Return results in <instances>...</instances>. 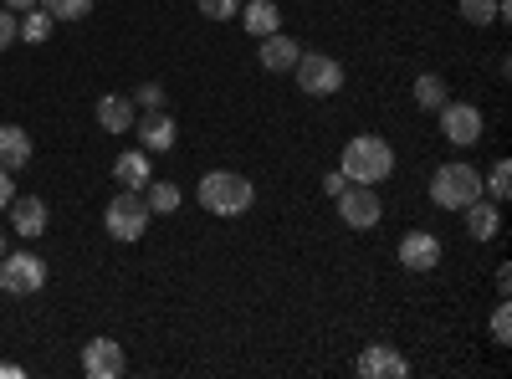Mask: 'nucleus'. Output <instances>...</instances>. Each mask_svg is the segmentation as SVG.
Returning <instances> with one entry per match:
<instances>
[{"mask_svg": "<svg viewBox=\"0 0 512 379\" xmlns=\"http://www.w3.org/2000/svg\"><path fill=\"white\" fill-rule=\"evenodd\" d=\"M128 98H134V108H144V113L164 108V88H159V82H144V88H134Z\"/></svg>", "mask_w": 512, "mask_h": 379, "instance_id": "28", "label": "nucleus"}, {"mask_svg": "<svg viewBox=\"0 0 512 379\" xmlns=\"http://www.w3.org/2000/svg\"><path fill=\"white\" fill-rule=\"evenodd\" d=\"M52 31H57V21L47 16V11H41V6H31V11H21V41H26V47H41V41H52Z\"/></svg>", "mask_w": 512, "mask_h": 379, "instance_id": "22", "label": "nucleus"}, {"mask_svg": "<svg viewBox=\"0 0 512 379\" xmlns=\"http://www.w3.org/2000/svg\"><path fill=\"white\" fill-rule=\"evenodd\" d=\"M0 257H6V231H0Z\"/></svg>", "mask_w": 512, "mask_h": 379, "instance_id": "35", "label": "nucleus"}, {"mask_svg": "<svg viewBox=\"0 0 512 379\" xmlns=\"http://www.w3.org/2000/svg\"><path fill=\"white\" fill-rule=\"evenodd\" d=\"M446 98H451V93H446V77H441V72H420V77H415V108L436 113Z\"/></svg>", "mask_w": 512, "mask_h": 379, "instance_id": "21", "label": "nucleus"}, {"mask_svg": "<svg viewBox=\"0 0 512 379\" xmlns=\"http://www.w3.org/2000/svg\"><path fill=\"white\" fill-rule=\"evenodd\" d=\"M482 190H487L497 205L512 195V159H497V164H492V170H487V180H482Z\"/></svg>", "mask_w": 512, "mask_h": 379, "instance_id": "24", "label": "nucleus"}, {"mask_svg": "<svg viewBox=\"0 0 512 379\" xmlns=\"http://www.w3.org/2000/svg\"><path fill=\"white\" fill-rule=\"evenodd\" d=\"M21 164H31V134L21 123H0V170L16 175Z\"/></svg>", "mask_w": 512, "mask_h": 379, "instance_id": "18", "label": "nucleus"}, {"mask_svg": "<svg viewBox=\"0 0 512 379\" xmlns=\"http://www.w3.org/2000/svg\"><path fill=\"white\" fill-rule=\"evenodd\" d=\"M297 57H303V47H297L292 36H282V31L262 36V52H256V62H262L267 72H292V67H297Z\"/></svg>", "mask_w": 512, "mask_h": 379, "instance_id": "16", "label": "nucleus"}, {"mask_svg": "<svg viewBox=\"0 0 512 379\" xmlns=\"http://www.w3.org/2000/svg\"><path fill=\"white\" fill-rule=\"evenodd\" d=\"M354 374H364V379H405L410 374V359L395 344H369V349H359Z\"/></svg>", "mask_w": 512, "mask_h": 379, "instance_id": "10", "label": "nucleus"}, {"mask_svg": "<svg viewBox=\"0 0 512 379\" xmlns=\"http://www.w3.org/2000/svg\"><path fill=\"white\" fill-rule=\"evenodd\" d=\"M149 221H154V210H149L144 190H118L103 210V226H108L113 241H144Z\"/></svg>", "mask_w": 512, "mask_h": 379, "instance_id": "4", "label": "nucleus"}, {"mask_svg": "<svg viewBox=\"0 0 512 379\" xmlns=\"http://www.w3.org/2000/svg\"><path fill=\"white\" fill-rule=\"evenodd\" d=\"M456 11H461L466 26H492L497 21V0H461Z\"/></svg>", "mask_w": 512, "mask_h": 379, "instance_id": "25", "label": "nucleus"}, {"mask_svg": "<svg viewBox=\"0 0 512 379\" xmlns=\"http://www.w3.org/2000/svg\"><path fill=\"white\" fill-rule=\"evenodd\" d=\"M492 344H502V349L512 344V308H507V298L492 308Z\"/></svg>", "mask_w": 512, "mask_h": 379, "instance_id": "26", "label": "nucleus"}, {"mask_svg": "<svg viewBox=\"0 0 512 379\" xmlns=\"http://www.w3.org/2000/svg\"><path fill=\"white\" fill-rule=\"evenodd\" d=\"M21 374H26L21 364H0V379H21Z\"/></svg>", "mask_w": 512, "mask_h": 379, "instance_id": "34", "label": "nucleus"}, {"mask_svg": "<svg viewBox=\"0 0 512 379\" xmlns=\"http://www.w3.org/2000/svg\"><path fill=\"white\" fill-rule=\"evenodd\" d=\"M338 170L349 175V185H379V180L395 175V149L379 134H359V139L344 144V154H338Z\"/></svg>", "mask_w": 512, "mask_h": 379, "instance_id": "1", "label": "nucleus"}, {"mask_svg": "<svg viewBox=\"0 0 512 379\" xmlns=\"http://www.w3.org/2000/svg\"><path fill=\"white\" fill-rule=\"evenodd\" d=\"M134 118H139V108H134V98H123V93H103L98 98V129L103 134H128L134 129Z\"/></svg>", "mask_w": 512, "mask_h": 379, "instance_id": "13", "label": "nucleus"}, {"mask_svg": "<svg viewBox=\"0 0 512 379\" xmlns=\"http://www.w3.org/2000/svg\"><path fill=\"white\" fill-rule=\"evenodd\" d=\"M6 210H11V226H16V236H26V241H36L41 231L52 226V221H47V200H36V195H16Z\"/></svg>", "mask_w": 512, "mask_h": 379, "instance_id": "14", "label": "nucleus"}, {"mask_svg": "<svg viewBox=\"0 0 512 379\" xmlns=\"http://www.w3.org/2000/svg\"><path fill=\"white\" fill-rule=\"evenodd\" d=\"M461 216H466V236H472V241H492L497 231H502V210H497V200H472V205H466L461 210Z\"/></svg>", "mask_w": 512, "mask_h": 379, "instance_id": "17", "label": "nucleus"}, {"mask_svg": "<svg viewBox=\"0 0 512 379\" xmlns=\"http://www.w3.org/2000/svg\"><path fill=\"white\" fill-rule=\"evenodd\" d=\"M16 31H21V16L0 6V52H6V47H16V41H21Z\"/></svg>", "mask_w": 512, "mask_h": 379, "instance_id": "29", "label": "nucleus"}, {"mask_svg": "<svg viewBox=\"0 0 512 379\" xmlns=\"http://www.w3.org/2000/svg\"><path fill=\"white\" fill-rule=\"evenodd\" d=\"M113 180H118L123 190H144V185L154 180L149 154H144V149H123V154L113 159Z\"/></svg>", "mask_w": 512, "mask_h": 379, "instance_id": "15", "label": "nucleus"}, {"mask_svg": "<svg viewBox=\"0 0 512 379\" xmlns=\"http://www.w3.org/2000/svg\"><path fill=\"white\" fill-rule=\"evenodd\" d=\"M134 129H139V149H144V154H169V149H175V139H180V123L169 118L164 108L134 118Z\"/></svg>", "mask_w": 512, "mask_h": 379, "instance_id": "11", "label": "nucleus"}, {"mask_svg": "<svg viewBox=\"0 0 512 379\" xmlns=\"http://www.w3.org/2000/svg\"><path fill=\"white\" fill-rule=\"evenodd\" d=\"M241 26L262 41V36H272V31H282V11H277V0H246L241 6Z\"/></svg>", "mask_w": 512, "mask_h": 379, "instance_id": "19", "label": "nucleus"}, {"mask_svg": "<svg viewBox=\"0 0 512 379\" xmlns=\"http://www.w3.org/2000/svg\"><path fill=\"white\" fill-rule=\"evenodd\" d=\"M41 287H47V257H36V251H6L0 257V292L36 298Z\"/></svg>", "mask_w": 512, "mask_h": 379, "instance_id": "6", "label": "nucleus"}, {"mask_svg": "<svg viewBox=\"0 0 512 379\" xmlns=\"http://www.w3.org/2000/svg\"><path fill=\"white\" fill-rule=\"evenodd\" d=\"M333 200H338V221H344L349 231H374L384 221V200L374 195V185H349Z\"/></svg>", "mask_w": 512, "mask_h": 379, "instance_id": "8", "label": "nucleus"}, {"mask_svg": "<svg viewBox=\"0 0 512 379\" xmlns=\"http://www.w3.org/2000/svg\"><path fill=\"white\" fill-rule=\"evenodd\" d=\"M477 195H482V170L466 164V159H451V164H441V170L431 175V200L441 210H466Z\"/></svg>", "mask_w": 512, "mask_h": 379, "instance_id": "3", "label": "nucleus"}, {"mask_svg": "<svg viewBox=\"0 0 512 379\" xmlns=\"http://www.w3.org/2000/svg\"><path fill=\"white\" fill-rule=\"evenodd\" d=\"M41 11H47L52 21H82V16H93V0H36Z\"/></svg>", "mask_w": 512, "mask_h": 379, "instance_id": "23", "label": "nucleus"}, {"mask_svg": "<svg viewBox=\"0 0 512 379\" xmlns=\"http://www.w3.org/2000/svg\"><path fill=\"white\" fill-rule=\"evenodd\" d=\"M497 292H502V298L512 292V272H507V267H497Z\"/></svg>", "mask_w": 512, "mask_h": 379, "instance_id": "32", "label": "nucleus"}, {"mask_svg": "<svg viewBox=\"0 0 512 379\" xmlns=\"http://www.w3.org/2000/svg\"><path fill=\"white\" fill-rule=\"evenodd\" d=\"M16 200V180H11V170H0V210H6Z\"/></svg>", "mask_w": 512, "mask_h": 379, "instance_id": "31", "label": "nucleus"}, {"mask_svg": "<svg viewBox=\"0 0 512 379\" xmlns=\"http://www.w3.org/2000/svg\"><path fill=\"white\" fill-rule=\"evenodd\" d=\"M200 16L205 21H236L241 16V0H200Z\"/></svg>", "mask_w": 512, "mask_h": 379, "instance_id": "27", "label": "nucleus"}, {"mask_svg": "<svg viewBox=\"0 0 512 379\" xmlns=\"http://www.w3.org/2000/svg\"><path fill=\"white\" fill-rule=\"evenodd\" d=\"M144 200H149L154 216H175V210L185 205V190H180L175 180H149V185H144Z\"/></svg>", "mask_w": 512, "mask_h": 379, "instance_id": "20", "label": "nucleus"}, {"mask_svg": "<svg viewBox=\"0 0 512 379\" xmlns=\"http://www.w3.org/2000/svg\"><path fill=\"white\" fill-rule=\"evenodd\" d=\"M344 190H349V175H344V170L323 175V195H344Z\"/></svg>", "mask_w": 512, "mask_h": 379, "instance_id": "30", "label": "nucleus"}, {"mask_svg": "<svg viewBox=\"0 0 512 379\" xmlns=\"http://www.w3.org/2000/svg\"><path fill=\"white\" fill-rule=\"evenodd\" d=\"M292 77H297V88H303V98H333L349 82L344 62L328 57V52H303L297 67H292Z\"/></svg>", "mask_w": 512, "mask_h": 379, "instance_id": "5", "label": "nucleus"}, {"mask_svg": "<svg viewBox=\"0 0 512 379\" xmlns=\"http://www.w3.org/2000/svg\"><path fill=\"white\" fill-rule=\"evenodd\" d=\"M195 200H200V210H210V216L236 221V216H246V210L256 205V185L246 175H236V170H210L200 180Z\"/></svg>", "mask_w": 512, "mask_h": 379, "instance_id": "2", "label": "nucleus"}, {"mask_svg": "<svg viewBox=\"0 0 512 379\" xmlns=\"http://www.w3.org/2000/svg\"><path fill=\"white\" fill-rule=\"evenodd\" d=\"M436 113H441V134H446V144H456V149H472V144H482V134H487V118H482V108H477V103L446 98Z\"/></svg>", "mask_w": 512, "mask_h": 379, "instance_id": "7", "label": "nucleus"}, {"mask_svg": "<svg viewBox=\"0 0 512 379\" xmlns=\"http://www.w3.org/2000/svg\"><path fill=\"white\" fill-rule=\"evenodd\" d=\"M123 369H128V359H123V349L113 339H88L82 344V374L88 379H118Z\"/></svg>", "mask_w": 512, "mask_h": 379, "instance_id": "12", "label": "nucleus"}, {"mask_svg": "<svg viewBox=\"0 0 512 379\" xmlns=\"http://www.w3.org/2000/svg\"><path fill=\"white\" fill-rule=\"evenodd\" d=\"M395 257H400L405 272H436L441 257H446V246H441L436 231H405L400 246H395Z\"/></svg>", "mask_w": 512, "mask_h": 379, "instance_id": "9", "label": "nucleus"}, {"mask_svg": "<svg viewBox=\"0 0 512 379\" xmlns=\"http://www.w3.org/2000/svg\"><path fill=\"white\" fill-rule=\"evenodd\" d=\"M0 6H6V11H16V16H21V11H31V6H36V0H0Z\"/></svg>", "mask_w": 512, "mask_h": 379, "instance_id": "33", "label": "nucleus"}]
</instances>
